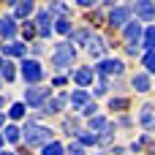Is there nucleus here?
<instances>
[{
  "instance_id": "1",
  "label": "nucleus",
  "mask_w": 155,
  "mask_h": 155,
  "mask_svg": "<svg viewBox=\"0 0 155 155\" xmlns=\"http://www.w3.org/2000/svg\"><path fill=\"white\" fill-rule=\"evenodd\" d=\"M25 142H27V147L49 144V142H52V131L44 128V125H30V123H27V128H25Z\"/></svg>"
},
{
  "instance_id": "2",
  "label": "nucleus",
  "mask_w": 155,
  "mask_h": 155,
  "mask_svg": "<svg viewBox=\"0 0 155 155\" xmlns=\"http://www.w3.org/2000/svg\"><path fill=\"white\" fill-rule=\"evenodd\" d=\"M74 57H76V52H74L71 44H57V46H54V54H52V63H54L57 68H65V65L74 63Z\"/></svg>"
},
{
  "instance_id": "3",
  "label": "nucleus",
  "mask_w": 155,
  "mask_h": 155,
  "mask_svg": "<svg viewBox=\"0 0 155 155\" xmlns=\"http://www.w3.org/2000/svg\"><path fill=\"white\" fill-rule=\"evenodd\" d=\"M22 76H25V82H27V84L41 82V76H44L41 63H38V60H22Z\"/></svg>"
},
{
  "instance_id": "4",
  "label": "nucleus",
  "mask_w": 155,
  "mask_h": 155,
  "mask_svg": "<svg viewBox=\"0 0 155 155\" xmlns=\"http://www.w3.org/2000/svg\"><path fill=\"white\" fill-rule=\"evenodd\" d=\"M134 11H136V19L139 22H153L155 19V3H150V0H139L134 5Z\"/></svg>"
},
{
  "instance_id": "5",
  "label": "nucleus",
  "mask_w": 155,
  "mask_h": 155,
  "mask_svg": "<svg viewBox=\"0 0 155 155\" xmlns=\"http://www.w3.org/2000/svg\"><path fill=\"white\" fill-rule=\"evenodd\" d=\"M46 95H49V87H27L25 101H27V106H41L46 101Z\"/></svg>"
},
{
  "instance_id": "6",
  "label": "nucleus",
  "mask_w": 155,
  "mask_h": 155,
  "mask_svg": "<svg viewBox=\"0 0 155 155\" xmlns=\"http://www.w3.org/2000/svg\"><path fill=\"white\" fill-rule=\"evenodd\" d=\"M128 14H131V8H125V5H117V8L109 14V25H112V27H123V25L128 22Z\"/></svg>"
},
{
  "instance_id": "7",
  "label": "nucleus",
  "mask_w": 155,
  "mask_h": 155,
  "mask_svg": "<svg viewBox=\"0 0 155 155\" xmlns=\"http://www.w3.org/2000/svg\"><path fill=\"white\" fill-rule=\"evenodd\" d=\"M49 22H52L49 11L41 8V11H38V35H41V38H49V35H52V25H49Z\"/></svg>"
},
{
  "instance_id": "8",
  "label": "nucleus",
  "mask_w": 155,
  "mask_h": 155,
  "mask_svg": "<svg viewBox=\"0 0 155 155\" xmlns=\"http://www.w3.org/2000/svg\"><path fill=\"white\" fill-rule=\"evenodd\" d=\"M68 104V95H57V98H52V101H44L41 104V112L44 114H54V112H60V106H65Z\"/></svg>"
},
{
  "instance_id": "9",
  "label": "nucleus",
  "mask_w": 155,
  "mask_h": 155,
  "mask_svg": "<svg viewBox=\"0 0 155 155\" xmlns=\"http://www.w3.org/2000/svg\"><path fill=\"white\" fill-rule=\"evenodd\" d=\"M142 125L147 128V131H155V106L153 104H147V106H142Z\"/></svg>"
},
{
  "instance_id": "10",
  "label": "nucleus",
  "mask_w": 155,
  "mask_h": 155,
  "mask_svg": "<svg viewBox=\"0 0 155 155\" xmlns=\"http://www.w3.org/2000/svg\"><path fill=\"white\" fill-rule=\"evenodd\" d=\"M139 38H142V25H139V22L125 25V41H128V46H134Z\"/></svg>"
},
{
  "instance_id": "11",
  "label": "nucleus",
  "mask_w": 155,
  "mask_h": 155,
  "mask_svg": "<svg viewBox=\"0 0 155 155\" xmlns=\"http://www.w3.org/2000/svg\"><path fill=\"white\" fill-rule=\"evenodd\" d=\"M123 68H125V65H123L120 60H104V63L98 65V71H101V74H114V76H120V74H123Z\"/></svg>"
},
{
  "instance_id": "12",
  "label": "nucleus",
  "mask_w": 155,
  "mask_h": 155,
  "mask_svg": "<svg viewBox=\"0 0 155 155\" xmlns=\"http://www.w3.org/2000/svg\"><path fill=\"white\" fill-rule=\"evenodd\" d=\"M0 35H3V38H14V35H16L14 16H3V19H0Z\"/></svg>"
},
{
  "instance_id": "13",
  "label": "nucleus",
  "mask_w": 155,
  "mask_h": 155,
  "mask_svg": "<svg viewBox=\"0 0 155 155\" xmlns=\"http://www.w3.org/2000/svg\"><path fill=\"white\" fill-rule=\"evenodd\" d=\"M68 101H71V106H74V109H84V106L90 104V95H87V90H76Z\"/></svg>"
},
{
  "instance_id": "14",
  "label": "nucleus",
  "mask_w": 155,
  "mask_h": 155,
  "mask_svg": "<svg viewBox=\"0 0 155 155\" xmlns=\"http://www.w3.org/2000/svg\"><path fill=\"white\" fill-rule=\"evenodd\" d=\"M74 82H76L79 87H87V84L93 82V68H79V71L74 74Z\"/></svg>"
},
{
  "instance_id": "15",
  "label": "nucleus",
  "mask_w": 155,
  "mask_h": 155,
  "mask_svg": "<svg viewBox=\"0 0 155 155\" xmlns=\"http://www.w3.org/2000/svg\"><path fill=\"white\" fill-rule=\"evenodd\" d=\"M131 84H134L136 93H147V90H150V76H147V74H136Z\"/></svg>"
},
{
  "instance_id": "16",
  "label": "nucleus",
  "mask_w": 155,
  "mask_h": 155,
  "mask_svg": "<svg viewBox=\"0 0 155 155\" xmlns=\"http://www.w3.org/2000/svg\"><path fill=\"white\" fill-rule=\"evenodd\" d=\"M33 14V3L27 0V3H16L14 5V16H19V19H25V16H30Z\"/></svg>"
},
{
  "instance_id": "17",
  "label": "nucleus",
  "mask_w": 155,
  "mask_h": 155,
  "mask_svg": "<svg viewBox=\"0 0 155 155\" xmlns=\"http://www.w3.org/2000/svg\"><path fill=\"white\" fill-rule=\"evenodd\" d=\"M104 52H106L104 38H93V41H90V54H93V57H104Z\"/></svg>"
},
{
  "instance_id": "18",
  "label": "nucleus",
  "mask_w": 155,
  "mask_h": 155,
  "mask_svg": "<svg viewBox=\"0 0 155 155\" xmlns=\"http://www.w3.org/2000/svg\"><path fill=\"white\" fill-rule=\"evenodd\" d=\"M142 35H144V46H147V52H155V27L150 25Z\"/></svg>"
},
{
  "instance_id": "19",
  "label": "nucleus",
  "mask_w": 155,
  "mask_h": 155,
  "mask_svg": "<svg viewBox=\"0 0 155 155\" xmlns=\"http://www.w3.org/2000/svg\"><path fill=\"white\" fill-rule=\"evenodd\" d=\"M25 54V44H8L5 46V57H22Z\"/></svg>"
},
{
  "instance_id": "20",
  "label": "nucleus",
  "mask_w": 155,
  "mask_h": 155,
  "mask_svg": "<svg viewBox=\"0 0 155 155\" xmlns=\"http://www.w3.org/2000/svg\"><path fill=\"white\" fill-rule=\"evenodd\" d=\"M3 136H5V142H19V139H22V134H19V128H16V125H5Z\"/></svg>"
},
{
  "instance_id": "21",
  "label": "nucleus",
  "mask_w": 155,
  "mask_h": 155,
  "mask_svg": "<svg viewBox=\"0 0 155 155\" xmlns=\"http://www.w3.org/2000/svg\"><path fill=\"white\" fill-rule=\"evenodd\" d=\"M63 144H57V142H49V144H44V155H63Z\"/></svg>"
},
{
  "instance_id": "22",
  "label": "nucleus",
  "mask_w": 155,
  "mask_h": 155,
  "mask_svg": "<svg viewBox=\"0 0 155 155\" xmlns=\"http://www.w3.org/2000/svg\"><path fill=\"white\" fill-rule=\"evenodd\" d=\"M8 114H11L14 120H22V117H25V104H14V106L8 109Z\"/></svg>"
},
{
  "instance_id": "23",
  "label": "nucleus",
  "mask_w": 155,
  "mask_h": 155,
  "mask_svg": "<svg viewBox=\"0 0 155 155\" xmlns=\"http://www.w3.org/2000/svg\"><path fill=\"white\" fill-rule=\"evenodd\" d=\"M90 131L95 134V131H106V120L104 117H93L90 120Z\"/></svg>"
},
{
  "instance_id": "24",
  "label": "nucleus",
  "mask_w": 155,
  "mask_h": 155,
  "mask_svg": "<svg viewBox=\"0 0 155 155\" xmlns=\"http://www.w3.org/2000/svg\"><path fill=\"white\" fill-rule=\"evenodd\" d=\"M54 30H57V33H63V35H68V33H71V22H68V19H57Z\"/></svg>"
},
{
  "instance_id": "25",
  "label": "nucleus",
  "mask_w": 155,
  "mask_h": 155,
  "mask_svg": "<svg viewBox=\"0 0 155 155\" xmlns=\"http://www.w3.org/2000/svg\"><path fill=\"white\" fill-rule=\"evenodd\" d=\"M144 68H147L150 74H155V52H147V54H144Z\"/></svg>"
},
{
  "instance_id": "26",
  "label": "nucleus",
  "mask_w": 155,
  "mask_h": 155,
  "mask_svg": "<svg viewBox=\"0 0 155 155\" xmlns=\"http://www.w3.org/2000/svg\"><path fill=\"white\" fill-rule=\"evenodd\" d=\"M112 109H117V112H123L125 106H128V98H112V104H109Z\"/></svg>"
},
{
  "instance_id": "27",
  "label": "nucleus",
  "mask_w": 155,
  "mask_h": 155,
  "mask_svg": "<svg viewBox=\"0 0 155 155\" xmlns=\"http://www.w3.org/2000/svg\"><path fill=\"white\" fill-rule=\"evenodd\" d=\"M79 142H82V144H95L98 136H95V134H79Z\"/></svg>"
},
{
  "instance_id": "28",
  "label": "nucleus",
  "mask_w": 155,
  "mask_h": 155,
  "mask_svg": "<svg viewBox=\"0 0 155 155\" xmlns=\"http://www.w3.org/2000/svg\"><path fill=\"white\" fill-rule=\"evenodd\" d=\"M3 76H5V82H11V79H14V65H11L8 60H5V65H3Z\"/></svg>"
},
{
  "instance_id": "29",
  "label": "nucleus",
  "mask_w": 155,
  "mask_h": 155,
  "mask_svg": "<svg viewBox=\"0 0 155 155\" xmlns=\"http://www.w3.org/2000/svg\"><path fill=\"white\" fill-rule=\"evenodd\" d=\"M74 38H76L79 44H90V33H87V30H79V33L74 35Z\"/></svg>"
},
{
  "instance_id": "30",
  "label": "nucleus",
  "mask_w": 155,
  "mask_h": 155,
  "mask_svg": "<svg viewBox=\"0 0 155 155\" xmlns=\"http://www.w3.org/2000/svg\"><path fill=\"white\" fill-rule=\"evenodd\" d=\"M22 33H25V38H33V35H35V25H30V22H27V25L22 27Z\"/></svg>"
},
{
  "instance_id": "31",
  "label": "nucleus",
  "mask_w": 155,
  "mask_h": 155,
  "mask_svg": "<svg viewBox=\"0 0 155 155\" xmlns=\"http://www.w3.org/2000/svg\"><path fill=\"white\" fill-rule=\"evenodd\" d=\"M95 109H98V106H95V104H87V106H84V109H82V112H84V114H90V117H93V114H95Z\"/></svg>"
},
{
  "instance_id": "32",
  "label": "nucleus",
  "mask_w": 155,
  "mask_h": 155,
  "mask_svg": "<svg viewBox=\"0 0 155 155\" xmlns=\"http://www.w3.org/2000/svg\"><path fill=\"white\" fill-rule=\"evenodd\" d=\"M68 153H71V155H84V150H82L79 144H71V150H68Z\"/></svg>"
},
{
  "instance_id": "33",
  "label": "nucleus",
  "mask_w": 155,
  "mask_h": 155,
  "mask_svg": "<svg viewBox=\"0 0 155 155\" xmlns=\"http://www.w3.org/2000/svg\"><path fill=\"white\" fill-rule=\"evenodd\" d=\"M3 125H5V117H3V114H0V128H3Z\"/></svg>"
},
{
  "instance_id": "34",
  "label": "nucleus",
  "mask_w": 155,
  "mask_h": 155,
  "mask_svg": "<svg viewBox=\"0 0 155 155\" xmlns=\"http://www.w3.org/2000/svg\"><path fill=\"white\" fill-rule=\"evenodd\" d=\"M3 65H5V60H3V57H0V71H3Z\"/></svg>"
},
{
  "instance_id": "35",
  "label": "nucleus",
  "mask_w": 155,
  "mask_h": 155,
  "mask_svg": "<svg viewBox=\"0 0 155 155\" xmlns=\"http://www.w3.org/2000/svg\"><path fill=\"white\" fill-rule=\"evenodd\" d=\"M0 155H16V153H0Z\"/></svg>"
},
{
  "instance_id": "36",
  "label": "nucleus",
  "mask_w": 155,
  "mask_h": 155,
  "mask_svg": "<svg viewBox=\"0 0 155 155\" xmlns=\"http://www.w3.org/2000/svg\"><path fill=\"white\" fill-rule=\"evenodd\" d=\"M0 147H3V139H0Z\"/></svg>"
}]
</instances>
